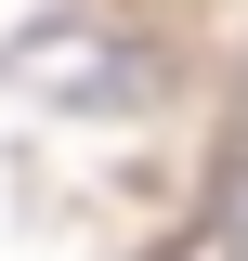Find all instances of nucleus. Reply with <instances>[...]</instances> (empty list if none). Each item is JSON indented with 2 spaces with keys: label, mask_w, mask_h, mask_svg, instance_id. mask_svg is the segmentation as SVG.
Wrapping results in <instances>:
<instances>
[{
  "label": "nucleus",
  "mask_w": 248,
  "mask_h": 261,
  "mask_svg": "<svg viewBox=\"0 0 248 261\" xmlns=\"http://www.w3.org/2000/svg\"><path fill=\"white\" fill-rule=\"evenodd\" d=\"M222 209H235V222H222V248H235V261H248V183H235V196H222Z\"/></svg>",
  "instance_id": "1"
}]
</instances>
